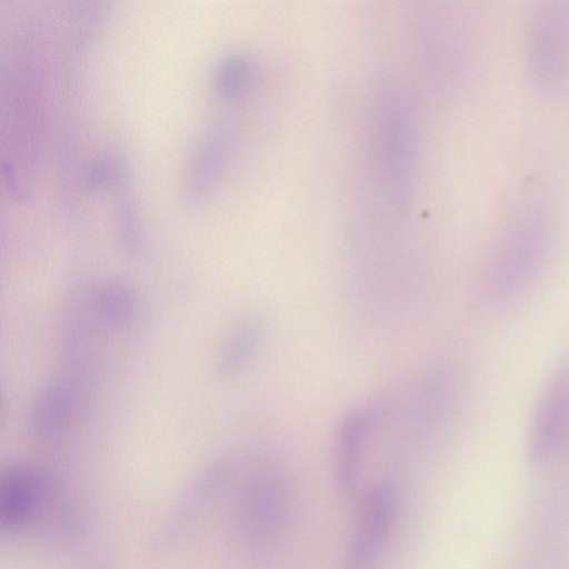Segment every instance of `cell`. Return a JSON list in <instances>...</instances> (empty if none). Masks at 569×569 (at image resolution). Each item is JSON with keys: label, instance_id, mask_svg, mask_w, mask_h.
<instances>
[{"label": "cell", "instance_id": "1", "mask_svg": "<svg viewBox=\"0 0 569 569\" xmlns=\"http://www.w3.org/2000/svg\"><path fill=\"white\" fill-rule=\"evenodd\" d=\"M236 505L241 539L251 547L274 541L286 529L292 496L284 471L273 460L251 457L243 462Z\"/></svg>", "mask_w": 569, "mask_h": 569}, {"label": "cell", "instance_id": "2", "mask_svg": "<svg viewBox=\"0 0 569 569\" xmlns=\"http://www.w3.org/2000/svg\"><path fill=\"white\" fill-rule=\"evenodd\" d=\"M86 353L68 352L63 367L38 391L28 415L29 433L41 441L60 436L82 407L87 395Z\"/></svg>", "mask_w": 569, "mask_h": 569}, {"label": "cell", "instance_id": "3", "mask_svg": "<svg viewBox=\"0 0 569 569\" xmlns=\"http://www.w3.org/2000/svg\"><path fill=\"white\" fill-rule=\"evenodd\" d=\"M397 492L389 481L372 485L361 498L340 569H370L395 526Z\"/></svg>", "mask_w": 569, "mask_h": 569}, {"label": "cell", "instance_id": "4", "mask_svg": "<svg viewBox=\"0 0 569 569\" xmlns=\"http://www.w3.org/2000/svg\"><path fill=\"white\" fill-rule=\"evenodd\" d=\"M569 449V362L548 379L536 402L529 453L536 465H547Z\"/></svg>", "mask_w": 569, "mask_h": 569}, {"label": "cell", "instance_id": "5", "mask_svg": "<svg viewBox=\"0 0 569 569\" xmlns=\"http://www.w3.org/2000/svg\"><path fill=\"white\" fill-rule=\"evenodd\" d=\"M232 465V458H218L194 477L159 531L156 540L158 550L169 548L188 531V527L194 522V516L200 517L220 486L228 480Z\"/></svg>", "mask_w": 569, "mask_h": 569}, {"label": "cell", "instance_id": "6", "mask_svg": "<svg viewBox=\"0 0 569 569\" xmlns=\"http://www.w3.org/2000/svg\"><path fill=\"white\" fill-rule=\"evenodd\" d=\"M369 441L370 417L368 408L351 409L339 425L332 456L336 486L345 497H352L357 490Z\"/></svg>", "mask_w": 569, "mask_h": 569}, {"label": "cell", "instance_id": "7", "mask_svg": "<svg viewBox=\"0 0 569 569\" xmlns=\"http://www.w3.org/2000/svg\"><path fill=\"white\" fill-rule=\"evenodd\" d=\"M86 301L93 322L109 331H128L142 315L138 291L123 280L107 279L97 283L89 290Z\"/></svg>", "mask_w": 569, "mask_h": 569}, {"label": "cell", "instance_id": "8", "mask_svg": "<svg viewBox=\"0 0 569 569\" xmlns=\"http://www.w3.org/2000/svg\"><path fill=\"white\" fill-rule=\"evenodd\" d=\"M41 479L23 466L8 467L0 481V526L13 533L23 529L37 513L41 502Z\"/></svg>", "mask_w": 569, "mask_h": 569}, {"label": "cell", "instance_id": "9", "mask_svg": "<svg viewBox=\"0 0 569 569\" xmlns=\"http://www.w3.org/2000/svg\"><path fill=\"white\" fill-rule=\"evenodd\" d=\"M264 337V327L256 315L239 318L224 336L214 360L216 375L231 379L242 373L257 357Z\"/></svg>", "mask_w": 569, "mask_h": 569}, {"label": "cell", "instance_id": "10", "mask_svg": "<svg viewBox=\"0 0 569 569\" xmlns=\"http://www.w3.org/2000/svg\"><path fill=\"white\" fill-rule=\"evenodd\" d=\"M223 154V148L218 139H208L200 144L192 159L189 176V196L199 199L207 193L216 178Z\"/></svg>", "mask_w": 569, "mask_h": 569}, {"label": "cell", "instance_id": "11", "mask_svg": "<svg viewBox=\"0 0 569 569\" xmlns=\"http://www.w3.org/2000/svg\"><path fill=\"white\" fill-rule=\"evenodd\" d=\"M251 81V66L239 54L226 57L217 67L214 87L224 99H237L244 93Z\"/></svg>", "mask_w": 569, "mask_h": 569}]
</instances>
